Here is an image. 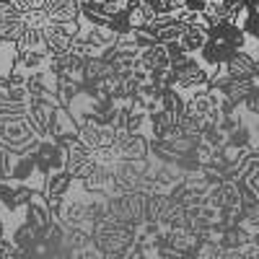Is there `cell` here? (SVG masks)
<instances>
[{"label": "cell", "instance_id": "52a82bcc", "mask_svg": "<svg viewBox=\"0 0 259 259\" xmlns=\"http://www.w3.org/2000/svg\"><path fill=\"white\" fill-rule=\"evenodd\" d=\"M70 187H73V174L62 166V168H55L45 177V189H41V194H47V197H65V194L70 192Z\"/></svg>", "mask_w": 259, "mask_h": 259}, {"label": "cell", "instance_id": "9c48e42d", "mask_svg": "<svg viewBox=\"0 0 259 259\" xmlns=\"http://www.w3.org/2000/svg\"><path fill=\"white\" fill-rule=\"evenodd\" d=\"M205 41H207V26L202 24V21H197V24H192V26H184L182 34H179V45L189 55H197Z\"/></svg>", "mask_w": 259, "mask_h": 259}, {"label": "cell", "instance_id": "7c38bea8", "mask_svg": "<svg viewBox=\"0 0 259 259\" xmlns=\"http://www.w3.org/2000/svg\"><path fill=\"white\" fill-rule=\"evenodd\" d=\"M246 109L251 112V114H259V89H254V91H249L246 94V99L241 101Z\"/></svg>", "mask_w": 259, "mask_h": 259}, {"label": "cell", "instance_id": "5b68a950", "mask_svg": "<svg viewBox=\"0 0 259 259\" xmlns=\"http://www.w3.org/2000/svg\"><path fill=\"white\" fill-rule=\"evenodd\" d=\"M148 122H150V135H153L156 143L174 140L179 135V117L168 114L166 109H161V106L148 114Z\"/></svg>", "mask_w": 259, "mask_h": 259}, {"label": "cell", "instance_id": "7a4b0ae2", "mask_svg": "<svg viewBox=\"0 0 259 259\" xmlns=\"http://www.w3.org/2000/svg\"><path fill=\"white\" fill-rule=\"evenodd\" d=\"M78 31H80V21H50L45 26V50L50 55L68 52Z\"/></svg>", "mask_w": 259, "mask_h": 259}, {"label": "cell", "instance_id": "6da1fadb", "mask_svg": "<svg viewBox=\"0 0 259 259\" xmlns=\"http://www.w3.org/2000/svg\"><path fill=\"white\" fill-rule=\"evenodd\" d=\"M41 138L34 133L26 114H0V145L11 156H26L34 153Z\"/></svg>", "mask_w": 259, "mask_h": 259}, {"label": "cell", "instance_id": "4fadbf2b", "mask_svg": "<svg viewBox=\"0 0 259 259\" xmlns=\"http://www.w3.org/2000/svg\"><path fill=\"white\" fill-rule=\"evenodd\" d=\"M3 236H6V221L0 218V239H3Z\"/></svg>", "mask_w": 259, "mask_h": 259}, {"label": "cell", "instance_id": "8992f818", "mask_svg": "<svg viewBox=\"0 0 259 259\" xmlns=\"http://www.w3.org/2000/svg\"><path fill=\"white\" fill-rule=\"evenodd\" d=\"M223 73L228 75V78H251L254 73H256V68H254V55H249V52H244V50H236L223 65Z\"/></svg>", "mask_w": 259, "mask_h": 259}, {"label": "cell", "instance_id": "ba28073f", "mask_svg": "<svg viewBox=\"0 0 259 259\" xmlns=\"http://www.w3.org/2000/svg\"><path fill=\"white\" fill-rule=\"evenodd\" d=\"M83 0H47L45 11L50 21H80Z\"/></svg>", "mask_w": 259, "mask_h": 259}, {"label": "cell", "instance_id": "3957f363", "mask_svg": "<svg viewBox=\"0 0 259 259\" xmlns=\"http://www.w3.org/2000/svg\"><path fill=\"white\" fill-rule=\"evenodd\" d=\"M177 73V89L179 91H194V89H205L207 85V80H210V68L205 62H200V60H194L192 55L184 60V62H179L177 68H171Z\"/></svg>", "mask_w": 259, "mask_h": 259}, {"label": "cell", "instance_id": "30bf717a", "mask_svg": "<svg viewBox=\"0 0 259 259\" xmlns=\"http://www.w3.org/2000/svg\"><path fill=\"white\" fill-rule=\"evenodd\" d=\"M36 174H39V171H36L34 153L18 156V158L11 163V182H26V184H31ZM39 177H41V174H39Z\"/></svg>", "mask_w": 259, "mask_h": 259}, {"label": "cell", "instance_id": "8fae6325", "mask_svg": "<svg viewBox=\"0 0 259 259\" xmlns=\"http://www.w3.org/2000/svg\"><path fill=\"white\" fill-rule=\"evenodd\" d=\"M24 21H26V26H39V29H45L50 24V16L45 8H31L24 13Z\"/></svg>", "mask_w": 259, "mask_h": 259}, {"label": "cell", "instance_id": "5bb4252c", "mask_svg": "<svg viewBox=\"0 0 259 259\" xmlns=\"http://www.w3.org/2000/svg\"><path fill=\"white\" fill-rule=\"evenodd\" d=\"M6 45H8V41H3V39H0V50H3V47H6Z\"/></svg>", "mask_w": 259, "mask_h": 259}, {"label": "cell", "instance_id": "277c9868", "mask_svg": "<svg viewBox=\"0 0 259 259\" xmlns=\"http://www.w3.org/2000/svg\"><path fill=\"white\" fill-rule=\"evenodd\" d=\"M34 161H36V171L41 177H47L50 171L55 168H62L65 166V150L55 143V140H41L34 150Z\"/></svg>", "mask_w": 259, "mask_h": 259}]
</instances>
